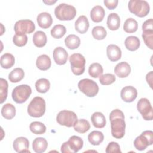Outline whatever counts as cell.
Instances as JSON below:
<instances>
[{"label":"cell","mask_w":153,"mask_h":153,"mask_svg":"<svg viewBox=\"0 0 153 153\" xmlns=\"http://www.w3.org/2000/svg\"><path fill=\"white\" fill-rule=\"evenodd\" d=\"M112 136L116 139H121L125 134L126 123L123 112L116 109L112 111L109 114Z\"/></svg>","instance_id":"cell-1"},{"label":"cell","mask_w":153,"mask_h":153,"mask_svg":"<svg viewBox=\"0 0 153 153\" xmlns=\"http://www.w3.org/2000/svg\"><path fill=\"white\" fill-rule=\"evenodd\" d=\"M54 14L59 20H71L75 17L76 10L71 5L62 3L56 7Z\"/></svg>","instance_id":"cell-2"},{"label":"cell","mask_w":153,"mask_h":153,"mask_svg":"<svg viewBox=\"0 0 153 153\" xmlns=\"http://www.w3.org/2000/svg\"><path fill=\"white\" fill-rule=\"evenodd\" d=\"M45 112V102L39 96L35 97L27 106V113L30 117L39 118Z\"/></svg>","instance_id":"cell-3"},{"label":"cell","mask_w":153,"mask_h":153,"mask_svg":"<svg viewBox=\"0 0 153 153\" xmlns=\"http://www.w3.org/2000/svg\"><path fill=\"white\" fill-rule=\"evenodd\" d=\"M129 11L139 17H143L148 14L150 7L148 2L142 0H131L128 2Z\"/></svg>","instance_id":"cell-4"},{"label":"cell","mask_w":153,"mask_h":153,"mask_svg":"<svg viewBox=\"0 0 153 153\" xmlns=\"http://www.w3.org/2000/svg\"><path fill=\"white\" fill-rule=\"evenodd\" d=\"M32 93L30 87L22 84L16 87L12 91V98L17 103H23L26 102Z\"/></svg>","instance_id":"cell-5"},{"label":"cell","mask_w":153,"mask_h":153,"mask_svg":"<svg viewBox=\"0 0 153 153\" xmlns=\"http://www.w3.org/2000/svg\"><path fill=\"white\" fill-rule=\"evenodd\" d=\"M82 139L77 136H72L68 141L64 142L61 146L63 153H75L79 151L83 146Z\"/></svg>","instance_id":"cell-6"},{"label":"cell","mask_w":153,"mask_h":153,"mask_svg":"<svg viewBox=\"0 0 153 153\" xmlns=\"http://www.w3.org/2000/svg\"><path fill=\"white\" fill-rule=\"evenodd\" d=\"M69 62L71 64V70L74 74L76 75H80L84 73L85 71V59L81 54H72L69 57Z\"/></svg>","instance_id":"cell-7"},{"label":"cell","mask_w":153,"mask_h":153,"mask_svg":"<svg viewBox=\"0 0 153 153\" xmlns=\"http://www.w3.org/2000/svg\"><path fill=\"white\" fill-rule=\"evenodd\" d=\"M78 87L79 90L88 97H94L99 91L97 83L88 78L80 80L78 84Z\"/></svg>","instance_id":"cell-8"},{"label":"cell","mask_w":153,"mask_h":153,"mask_svg":"<svg viewBox=\"0 0 153 153\" xmlns=\"http://www.w3.org/2000/svg\"><path fill=\"white\" fill-rule=\"evenodd\" d=\"M133 143L136 149L145 150L149 145L153 143V132L151 130L144 131L135 139Z\"/></svg>","instance_id":"cell-9"},{"label":"cell","mask_w":153,"mask_h":153,"mask_svg":"<svg viewBox=\"0 0 153 153\" xmlns=\"http://www.w3.org/2000/svg\"><path fill=\"white\" fill-rule=\"evenodd\" d=\"M78 118L76 114L71 111L63 110L59 112L56 117L57 122L62 126H65L68 127L74 126Z\"/></svg>","instance_id":"cell-10"},{"label":"cell","mask_w":153,"mask_h":153,"mask_svg":"<svg viewBox=\"0 0 153 153\" xmlns=\"http://www.w3.org/2000/svg\"><path fill=\"white\" fill-rule=\"evenodd\" d=\"M137 109L145 120L151 121L152 120L153 109L148 99H140L137 103Z\"/></svg>","instance_id":"cell-11"},{"label":"cell","mask_w":153,"mask_h":153,"mask_svg":"<svg viewBox=\"0 0 153 153\" xmlns=\"http://www.w3.org/2000/svg\"><path fill=\"white\" fill-rule=\"evenodd\" d=\"M14 29L16 34L31 33L35 30V26L30 20H20L16 22Z\"/></svg>","instance_id":"cell-12"},{"label":"cell","mask_w":153,"mask_h":153,"mask_svg":"<svg viewBox=\"0 0 153 153\" xmlns=\"http://www.w3.org/2000/svg\"><path fill=\"white\" fill-rule=\"evenodd\" d=\"M120 95L123 101L130 103L134 101L137 97V91L133 86H126L122 88Z\"/></svg>","instance_id":"cell-13"},{"label":"cell","mask_w":153,"mask_h":153,"mask_svg":"<svg viewBox=\"0 0 153 153\" xmlns=\"http://www.w3.org/2000/svg\"><path fill=\"white\" fill-rule=\"evenodd\" d=\"M53 59L56 64L65 65L68 58V54L66 50L62 47H57L53 50Z\"/></svg>","instance_id":"cell-14"},{"label":"cell","mask_w":153,"mask_h":153,"mask_svg":"<svg viewBox=\"0 0 153 153\" xmlns=\"http://www.w3.org/2000/svg\"><path fill=\"white\" fill-rule=\"evenodd\" d=\"M13 146L17 152H30L29 140L25 137L16 138L13 142Z\"/></svg>","instance_id":"cell-15"},{"label":"cell","mask_w":153,"mask_h":153,"mask_svg":"<svg viewBox=\"0 0 153 153\" xmlns=\"http://www.w3.org/2000/svg\"><path fill=\"white\" fill-rule=\"evenodd\" d=\"M108 58L111 62H117L121 57V50L115 44H110L106 48Z\"/></svg>","instance_id":"cell-16"},{"label":"cell","mask_w":153,"mask_h":153,"mask_svg":"<svg viewBox=\"0 0 153 153\" xmlns=\"http://www.w3.org/2000/svg\"><path fill=\"white\" fill-rule=\"evenodd\" d=\"M131 72L130 65L126 62H121L118 63L115 68L114 72L120 78L127 77Z\"/></svg>","instance_id":"cell-17"},{"label":"cell","mask_w":153,"mask_h":153,"mask_svg":"<svg viewBox=\"0 0 153 153\" xmlns=\"http://www.w3.org/2000/svg\"><path fill=\"white\" fill-rule=\"evenodd\" d=\"M36 20L39 26L43 29L50 27L53 23V19L51 15L47 12H43L38 14Z\"/></svg>","instance_id":"cell-18"},{"label":"cell","mask_w":153,"mask_h":153,"mask_svg":"<svg viewBox=\"0 0 153 153\" xmlns=\"http://www.w3.org/2000/svg\"><path fill=\"white\" fill-rule=\"evenodd\" d=\"M89 27V22L86 16H80L75 23V29L79 33L83 34L87 32Z\"/></svg>","instance_id":"cell-19"},{"label":"cell","mask_w":153,"mask_h":153,"mask_svg":"<svg viewBox=\"0 0 153 153\" xmlns=\"http://www.w3.org/2000/svg\"><path fill=\"white\" fill-rule=\"evenodd\" d=\"M105 11L104 8L100 5L94 6L90 11V17L92 21L96 23L102 22L105 17Z\"/></svg>","instance_id":"cell-20"},{"label":"cell","mask_w":153,"mask_h":153,"mask_svg":"<svg viewBox=\"0 0 153 153\" xmlns=\"http://www.w3.org/2000/svg\"><path fill=\"white\" fill-rule=\"evenodd\" d=\"M91 120L93 126L98 128H103L106 124L105 117L100 112H94L91 115Z\"/></svg>","instance_id":"cell-21"},{"label":"cell","mask_w":153,"mask_h":153,"mask_svg":"<svg viewBox=\"0 0 153 153\" xmlns=\"http://www.w3.org/2000/svg\"><path fill=\"white\" fill-rule=\"evenodd\" d=\"M107 26L111 30H116L119 29L120 26V18L119 16L115 13H111L108 16Z\"/></svg>","instance_id":"cell-22"},{"label":"cell","mask_w":153,"mask_h":153,"mask_svg":"<svg viewBox=\"0 0 153 153\" xmlns=\"http://www.w3.org/2000/svg\"><path fill=\"white\" fill-rule=\"evenodd\" d=\"M47 142L45 138L36 137L32 143V149L36 153L44 152L47 148Z\"/></svg>","instance_id":"cell-23"},{"label":"cell","mask_w":153,"mask_h":153,"mask_svg":"<svg viewBox=\"0 0 153 153\" xmlns=\"http://www.w3.org/2000/svg\"><path fill=\"white\" fill-rule=\"evenodd\" d=\"M51 60L49 56L46 54H42L39 56L36 61L37 68L41 71H46L51 66Z\"/></svg>","instance_id":"cell-24"},{"label":"cell","mask_w":153,"mask_h":153,"mask_svg":"<svg viewBox=\"0 0 153 153\" xmlns=\"http://www.w3.org/2000/svg\"><path fill=\"white\" fill-rule=\"evenodd\" d=\"M124 44L127 50L133 51L139 48L140 42L139 39L137 36H129L125 39Z\"/></svg>","instance_id":"cell-25"},{"label":"cell","mask_w":153,"mask_h":153,"mask_svg":"<svg viewBox=\"0 0 153 153\" xmlns=\"http://www.w3.org/2000/svg\"><path fill=\"white\" fill-rule=\"evenodd\" d=\"M65 45L71 50H74L80 45V38L74 34L69 35L65 39Z\"/></svg>","instance_id":"cell-26"},{"label":"cell","mask_w":153,"mask_h":153,"mask_svg":"<svg viewBox=\"0 0 153 153\" xmlns=\"http://www.w3.org/2000/svg\"><path fill=\"white\" fill-rule=\"evenodd\" d=\"M46 34L42 31H36L33 36V42L34 45L37 47H42L47 43Z\"/></svg>","instance_id":"cell-27"},{"label":"cell","mask_w":153,"mask_h":153,"mask_svg":"<svg viewBox=\"0 0 153 153\" xmlns=\"http://www.w3.org/2000/svg\"><path fill=\"white\" fill-rule=\"evenodd\" d=\"M103 139L104 135L100 131H93L88 135V140L93 145H99L103 141Z\"/></svg>","instance_id":"cell-28"},{"label":"cell","mask_w":153,"mask_h":153,"mask_svg":"<svg viewBox=\"0 0 153 153\" xmlns=\"http://www.w3.org/2000/svg\"><path fill=\"white\" fill-rule=\"evenodd\" d=\"M1 114L4 118L11 120L16 115V108L11 103L5 104L1 109Z\"/></svg>","instance_id":"cell-29"},{"label":"cell","mask_w":153,"mask_h":153,"mask_svg":"<svg viewBox=\"0 0 153 153\" xmlns=\"http://www.w3.org/2000/svg\"><path fill=\"white\" fill-rule=\"evenodd\" d=\"M90 128V124L89 122L85 119L77 120L74 125V130L79 133H84L87 132L89 130Z\"/></svg>","instance_id":"cell-30"},{"label":"cell","mask_w":153,"mask_h":153,"mask_svg":"<svg viewBox=\"0 0 153 153\" xmlns=\"http://www.w3.org/2000/svg\"><path fill=\"white\" fill-rule=\"evenodd\" d=\"M1 66L2 68L9 69L11 68L15 63V59L13 54L5 53L1 57Z\"/></svg>","instance_id":"cell-31"},{"label":"cell","mask_w":153,"mask_h":153,"mask_svg":"<svg viewBox=\"0 0 153 153\" xmlns=\"http://www.w3.org/2000/svg\"><path fill=\"white\" fill-rule=\"evenodd\" d=\"M25 73L22 68H17L14 69L8 75V79L10 82L16 83L20 81L24 77Z\"/></svg>","instance_id":"cell-32"},{"label":"cell","mask_w":153,"mask_h":153,"mask_svg":"<svg viewBox=\"0 0 153 153\" xmlns=\"http://www.w3.org/2000/svg\"><path fill=\"white\" fill-rule=\"evenodd\" d=\"M138 28V23L136 20L133 18L127 19L123 25V29L127 33L135 32Z\"/></svg>","instance_id":"cell-33"},{"label":"cell","mask_w":153,"mask_h":153,"mask_svg":"<svg viewBox=\"0 0 153 153\" xmlns=\"http://www.w3.org/2000/svg\"><path fill=\"white\" fill-rule=\"evenodd\" d=\"M103 69L102 65L99 63H94L90 65L88 74L93 78H98L102 75Z\"/></svg>","instance_id":"cell-34"},{"label":"cell","mask_w":153,"mask_h":153,"mask_svg":"<svg viewBox=\"0 0 153 153\" xmlns=\"http://www.w3.org/2000/svg\"><path fill=\"white\" fill-rule=\"evenodd\" d=\"M50 83L46 78H40L35 82V88L39 93H45L50 88Z\"/></svg>","instance_id":"cell-35"},{"label":"cell","mask_w":153,"mask_h":153,"mask_svg":"<svg viewBox=\"0 0 153 153\" xmlns=\"http://www.w3.org/2000/svg\"><path fill=\"white\" fill-rule=\"evenodd\" d=\"M29 128L30 131L35 134H42L46 131L45 126L39 121H33L31 123L29 126Z\"/></svg>","instance_id":"cell-36"},{"label":"cell","mask_w":153,"mask_h":153,"mask_svg":"<svg viewBox=\"0 0 153 153\" xmlns=\"http://www.w3.org/2000/svg\"><path fill=\"white\" fill-rule=\"evenodd\" d=\"M66 32V27L62 25H56L51 30V35L56 39H60L63 37Z\"/></svg>","instance_id":"cell-37"},{"label":"cell","mask_w":153,"mask_h":153,"mask_svg":"<svg viewBox=\"0 0 153 153\" xmlns=\"http://www.w3.org/2000/svg\"><path fill=\"white\" fill-rule=\"evenodd\" d=\"M93 38L97 40H102L105 38L107 35V32L105 27L101 26H97L93 28L91 31Z\"/></svg>","instance_id":"cell-38"},{"label":"cell","mask_w":153,"mask_h":153,"mask_svg":"<svg viewBox=\"0 0 153 153\" xmlns=\"http://www.w3.org/2000/svg\"><path fill=\"white\" fill-rule=\"evenodd\" d=\"M142 38L145 44L150 49H153V29H147L142 30Z\"/></svg>","instance_id":"cell-39"},{"label":"cell","mask_w":153,"mask_h":153,"mask_svg":"<svg viewBox=\"0 0 153 153\" xmlns=\"http://www.w3.org/2000/svg\"><path fill=\"white\" fill-rule=\"evenodd\" d=\"M8 84L5 79H0V103H2L7 99L8 94Z\"/></svg>","instance_id":"cell-40"},{"label":"cell","mask_w":153,"mask_h":153,"mask_svg":"<svg viewBox=\"0 0 153 153\" xmlns=\"http://www.w3.org/2000/svg\"><path fill=\"white\" fill-rule=\"evenodd\" d=\"M13 41L16 46L23 47L27 42V36L26 34H15L13 36Z\"/></svg>","instance_id":"cell-41"},{"label":"cell","mask_w":153,"mask_h":153,"mask_svg":"<svg viewBox=\"0 0 153 153\" xmlns=\"http://www.w3.org/2000/svg\"><path fill=\"white\" fill-rule=\"evenodd\" d=\"M116 78L112 74H105L99 76V82L102 85H108L115 82Z\"/></svg>","instance_id":"cell-42"},{"label":"cell","mask_w":153,"mask_h":153,"mask_svg":"<svg viewBox=\"0 0 153 153\" xmlns=\"http://www.w3.org/2000/svg\"><path fill=\"white\" fill-rule=\"evenodd\" d=\"M106 153H112V152H121L120 150V145L118 143L115 142H110L106 148Z\"/></svg>","instance_id":"cell-43"},{"label":"cell","mask_w":153,"mask_h":153,"mask_svg":"<svg viewBox=\"0 0 153 153\" xmlns=\"http://www.w3.org/2000/svg\"><path fill=\"white\" fill-rule=\"evenodd\" d=\"M103 2H104L105 5L108 9L113 10V9H115L117 7L118 1V0H110V1L105 0Z\"/></svg>","instance_id":"cell-44"},{"label":"cell","mask_w":153,"mask_h":153,"mask_svg":"<svg viewBox=\"0 0 153 153\" xmlns=\"http://www.w3.org/2000/svg\"><path fill=\"white\" fill-rule=\"evenodd\" d=\"M146 81L148 82V84H149V86L152 88V71L149 72V73H148L146 74Z\"/></svg>","instance_id":"cell-45"},{"label":"cell","mask_w":153,"mask_h":153,"mask_svg":"<svg viewBox=\"0 0 153 153\" xmlns=\"http://www.w3.org/2000/svg\"><path fill=\"white\" fill-rule=\"evenodd\" d=\"M56 1H43V2L45 3V4H46L47 5H52V4H53L54 3L56 2Z\"/></svg>","instance_id":"cell-46"}]
</instances>
